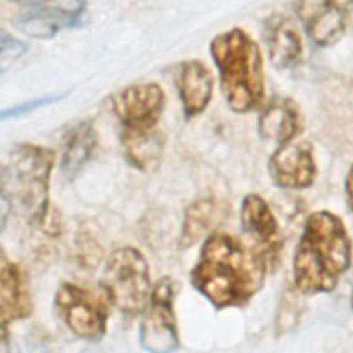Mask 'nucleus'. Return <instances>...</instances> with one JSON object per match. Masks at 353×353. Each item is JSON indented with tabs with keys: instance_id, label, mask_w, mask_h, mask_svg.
<instances>
[{
	"instance_id": "obj_1",
	"label": "nucleus",
	"mask_w": 353,
	"mask_h": 353,
	"mask_svg": "<svg viewBox=\"0 0 353 353\" xmlns=\"http://www.w3.org/2000/svg\"><path fill=\"white\" fill-rule=\"evenodd\" d=\"M268 266L254 247L230 233L212 232L190 272V283L216 309L243 306L261 290Z\"/></svg>"
},
{
	"instance_id": "obj_2",
	"label": "nucleus",
	"mask_w": 353,
	"mask_h": 353,
	"mask_svg": "<svg viewBox=\"0 0 353 353\" xmlns=\"http://www.w3.org/2000/svg\"><path fill=\"white\" fill-rule=\"evenodd\" d=\"M350 259L352 244L342 219L325 210L310 214L292 259L296 291L306 295L331 292Z\"/></svg>"
},
{
	"instance_id": "obj_3",
	"label": "nucleus",
	"mask_w": 353,
	"mask_h": 353,
	"mask_svg": "<svg viewBox=\"0 0 353 353\" xmlns=\"http://www.w3.org/2000/svg\"><path fill=\"white\" fill-rule=\"evenodd\" d=\"M222 94L236 113L256 109L263 99V62L256 41L240 28L216 34L210 44Z\"/></svg>"
},
{
	"instance_id": "obj_4",
	"label": "nucleus",
	"mask_w": 353,
	"mask_h": 353,
	"mask_svg": "<svg viewBox=\"0 0 353 353\" xmlns=\"http://www.w3.org/2000/svg\"><path fill=\"white\" fill-rule=\"evenodd\" d=\"M102 288L109 301L127 314H138L148 306L152 287L149 266L142 252L125 245L106 259Z\"/></svg>"
},
{
	"instance_id": "obj_5",
	"label": "nucleus",
	"mask_w": 353,
	"mask_h": 353,
	"mask_svg": "<svg viewBox=\"0 0 353 353\" xmlns=\"http://www.w3.org/2000/svg\"><path fill=\"white\" fill-rule=\"evenodd\" d=\"M109 302L103 288L97 292L65 283L55 292V306L66 327L76 336L90 342L99 341L106 332Z\"/></svg>"
},
{
	"instance_id": "obj_6",
	"label": "nucleus",
	"mask_w": 353,
	"mask_h": 353,
	"mask_svg": "<svg viewBox=\"0 0 353 353\" xmlns=\"http://www.w3.org/2000/svg\"><path fill=\"white\" fill-rule=\"evenodd\" d=\"M54 152L48 148L25 145L14 161V174L19 200L33 222H41L47 212L48 179L54 164Z\"/></svg>"
},
{
	"instance_id": "obj_7",
	"label": "nucleus",
	"mask_w": 353,
	"mask_h": 353,
	"mask_svg": "<svg viewBox=\"0 0 353 353\" xmlns=\"http://www.w3.org/2000/svg\"><path fill=\"white\" fill-rule=\"evenodd\" d=\"M174 292V281L170 277H163L152 288L139 325L141 346L149 353H174L179 349Z\"/></svg>"
},
{
	"instance_id": "obj_8",
	"label": "nucleus",
	"mask_w": 353,
	"mask_h": 353,
	"mask_svg": "<svg viewBox=\"0 0 353 353\" xmlns=\"http://www.w3.org/2000/svg\"><path fill=\"white\" fill-rule=\"evenodd\" d=\"M165 106V95L157 83H137L113 98V110L124 132H149L159 123Z\"/></svg>"
},
{
	"instance_id": "obj_9",
	"label": "nucleus",
	"mask_w": 353,
	"mask_h": 353,
	"mask_svg": "<svg viewBox=\"0 0 353 353\" xmlns=\"http://www.w3.org/2000/svg\"><path fill=\"white\" fill-rule=\"evenodd\" d=\"M240 222L243 232L254 241L268 263L276 265L283 250L279 223L268 203L258 194L250 193L241 201Z\"/></svg>"
},
{
	"instance_id": "obj_10",
	"label": "nucleus",
	"mask_w": 353,
	"mask_h": 353,
	"mask_svg": "<svg viewBox=\"0 0 353 353\" xmlns=\"http://www.w3.org/2000/svg\"><path fill=\"white\" fill-rule=\"evenodd\" d=\"M269 175L284 189L309 188L316 178L317 167L309 142H288L280 145L269 157Z\"/></svg>"
},
{
	"instance_id": "obj_11",
	"label": "nucleus",
	"mask_w": 353,
	"mask_h": 353,
	"mask_svg": "<svg viewBox=\"0 0 353 353\" xmlns=\"http://www.w3.org/2000/svg\"><path fill=\"white\" fill-rule=\"evenodd\" d=\"M295 14L317 46H331L345 32V12L336 0H295Z\"/></svg>"
},
{
	"instance_id": "obj_12",
	"label": "nucleus",
	"mask_w": 353,
	"mask_h": 353,
	"mask_svg": "<svg viewBox=\"0 0 353 353\" xmlns=\"http://www.w3.org/2000/svg\"><path fill=\"white\" fill-rule=\"evenodd\" d=\"M179 97L186 119H192L205 110L214 90V79L210 69L199 59L185 61L181 65Z\"/></svg>"
},
{
	"instance_id": "obj_13",
	"label": "nucleus",
	"mask_w": 353,
	"mask_h": 353,
	"mask_svg": "<svg viewBox=\"0 0 353 353\" xmlns=\"http://www.w3.org/2000/svg\"><path fill=\"white\" fill-rule=\"evenodd\" d=\"M84 3L74 0L70 7H43L18 19V28L33 39H51L61 29L77 25Z\"/></svg>"
},
{
	"instance_id": "obj_14",
	"label": "nucleus",
	"mask_w": 353,
	"mask_h": 353,
	"mask_svg": "<svg viewBox=\"0 0 353 353\" xmlns=\"http://www.w3.org/2000/svg\"><path fill=\"white\" fill-rule=\"evenodd\" d=\"M33 305L25 288L19 268L0 254V321L28 317Z\"/></svg>"
},
{
	"instance_id": "obj_15",
	"label": "nucleus",
	"mask_w": 353,
	"mask_h": 353,
	"mask_svg": "<svg viewBox=\"0 0 353 353\" xmlns=\"http://www.w3.org/2000/svg\"><path fill=\"white\" fill-rule=\"evenodd\" d=\"M301 131V116L296 105L288 98H274L258 119V132L263 139L280 145L291 142Z\"/></svg>"
},
{
	"instance_id": "obj_16",
	"label": "nucleus",
	"mask_w": 353,
	"mask_h": 353,
	"mask_svg": "<svg viewBox=\"0 0 353 353\" xmlns=\"http://www.w3.org/2000/svg\"><path fill=\"white\" fill-rule=\"evenodd\" d=\"M265 41L272 63L279 69L294 66L302 54V41L294 23L283 15H274L265 23Z\"/></svg>"
},
{
	"instance_id": "obj_17",
	"label": "nucleus",
	"mask_w": 353,
	"mask_h": 353,
	"mask_svg": "<svg viewBox=\"0 0 353 353\" xmlns=\"http://www.w3.org/2000/svg\"><path fill=\"white\" fill-rule=\"evenodd\" d=\"M222 216L223 208L214 199H201L190 204L182 222L181 247L188 248L207 236L221 222Z\"/></svg>"
},
{
	"instance_id": "obj_18",
	"label": "nucleus",
	"mask_w": 353,
	"mask_h": 353,
	"mask_svg": "<svg viewBox=\"0 0 353 353\" xmlns=\"http://www.w3.org/2000/svg\"><path fill=\"white\" fill-rule=\"evenodd\" d=\"M97 145V135L91 121H80L65 137L61 171L65 176H74L90 159Z\"/></svg>"
},
{
	"instance_id": "obj_19",
	"label": "nucleus",
	"mask_w": 353,
	"mask_h": 353,
	"mask_svg": "<svg viewBox=\"0 0 353 353\" xmlns=\"http://www.w3.org/2000/svg\"><path fill=\"white\" fill-rule=\"evenodd\" d=\"M121 142L127 160L141 171L153 170L160 161L163 152V139L157 131L149 132H124Z\"/></svg>"
},
{
	"instance_id": "obj_20",
	"label": "nucleus",
	"mask_w": 353,
	"mask_h": 353,
	"mask_svg": "<svg viewBox=\"0 0 353 353\" xmlns=\"http://www.w3.org/2000/svg\"><path fill=\"white\" fill-rule=\"evenodd\" d=\"M69 91L66 92H59V94H50V95H44V97H37L29 101H25L22 103L14 105L11 108H6L0 110V123L11 120V119H17L19 116H25L30 112H34L43 106H48L51 103H55L58 101H62L65 97H68Z\"/></svg>"
},
{
	"instance_id": "obj_21",
	"label": "nucleus",
	"mask_w": 353,
	"mask_h": 353,
	"mask_svg": "<svg viewBox=\"0 0 353 353\" xmlns=\"http://www.w3.org/2000/svg\"><path fill=\"white\" fill-rule=\"evenodd\" d=\"M26 43L0 28V72L8 70L25 52Z\"/></svg>"
},
{
	"instance_id": "obj_22",
	"label": "nucleus",
	"mask_w": 353,
	"mask_h": 353,
	"mask_svg": "<svg viewBox=\"0 0 353 353\" xmlns=\"http://www.w3.org/2000/svg\"><path fill=\"white\" fill-rule=\"evenodd\" d=\"M80 256H81V262L85 266H91L95 268L102 258V248L91 240H85L84 244H80Z\"/></svg>"
},
{
	"instance_id": "obj_23",
	"label": "nucleus",
	"mask_w": 353,
	"mask_h": 353,
	"mask_svg": "<svg viewBox=\"0 0 353 353\" xmlns=\"http://www.w3.org/2000/svg\"><path fill=\"white\" fill-rule=\"evenodd\" d=\"M345 190H346V199L349 208L353 211V164L350 165L346 179H345Z\"/></svg>"
},
{
	"instance_id": "obj_24",
	"label": "nucleus",
	"mask_w": 353,
	"mask_h": 353,
	"mask_svg": "<svg viewBox=\"0 0 353 353\" xmlns=\"http://www.w3.org/2000/svg\"><path fill=\"white\" fill-rule=\"evenodd\" d=\"M6 323L0 321V353H10V345H8V334L6 330Z\"/></svg>"
},
{
	"instance_id": "obj_25",
	"label": "nucleus",
	"mask_w": 353,
	"mask_h": 353,
	"mask_svg": "<svg viewBox=\"0 0 353 353\" xmlns=\"http://www.w3.org/2000/svg\"><path fill=\"white\" fill-rule=\"evenodd\" d=\"M343 12H345V18H346L347 23L353 28V0H346Z\"/></svg>"
},
{
	"instance_id": "obj_26",
	"label": "nucleus",
	"mask_w": 353,
	"mask_h": 353,
	"mask_svg": "<svg viewBox=\"0 0 353 353\" xmlns=\"http://www.w3.org/2000/svg\"><path fill=\"white\" fill-rule=\"evenodd\" d=\"M10 1L21 6H36V4H40L43 0H10Z\"/></svg>"
},
{
	"instance_id": "obj_27",
	"label": "nucleus",
	"mask_w": 353,
	"mask_h": 353,
	"mask_svg": "<svg viewBox=\"0 0 353 353\" xmlns=\"http://www.w3.org/2000/svg\"><path fill=\"white\" fill-rule=\"evenodd\" d=\"M350 305H352V309H353V292H352V298H350Z\"/></svg>"
}]
</instances>
